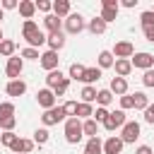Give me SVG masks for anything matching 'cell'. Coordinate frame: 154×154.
<instances>
[{"mask_svg": "<svg viewBox=\"0 0 154 154\" xmlns=\"http://www.w3.org/2000/svg\"><path fill=\"white\" fill-rule=\"evenodd\" d=\"M140 137V123L137 120H128L125 125H123V130H120V140L125 142V144H130V142H135Z\"/></svg>", "mask_w": 154, "mask_h": 154, "instance_id": "5", "label": "cell"}, {"mask_svg": "<svg viewBox=\"0 0 154 154\" xmlns=\"http://www.w3.org/2000/svg\"><path fill=\"white\" fill-rule=\"evenodd\" d=\"M113 55H116V60H130L135 55V46L130 41H118L113 46Z\"/></svg>", "mask_w": 154, "mask_h": 154, "instance_id": "7", "label": "cell"}, {"mask_svg": "<svg viewBox=\"0 0 154 154\" xmlns=\"http://www.w3.org/2000/svg\"><path fill=\"white\" fill-rule=\"evenodd\" d=\"M108 113H111V111H108V108H103V106H99V108H96V111H94V116H91V118H94V120H96V123H103V120H106V118H108Z\"/></svg>", "mask_w": 154, "mask_h": 154, "instance_id": "38", "label": "cell"}, {"mask_svg": "<svg viewBox=\"0 0 154 154\" xmlns=\"http://www.w3.org/2000/svg\"><path fill=\"white\" fill-rule=\"evenodd\" d=\"M2 17H5V12H2V7H0V19H2Z\"/></svg>", "mask_w": 154, "mask_h": 154, "instance_id": "52", "label": "cell"}, {"mask_svg": "<svg viewBox=\"0 0 154 154\" xmlns=\"http://www.w3.org/2000/svg\"><path fill=\"white\" fill-rule=\"evenodd\" d=\"M132 99H135V108H137V111H147L149 99H147V94H144V91H135V94H132Z\"/></svg>", "mask_w": 154, "mask_h": 154, "instance_id": "28", "label": "cell"}, {"mask_svg": "<svg viewBox=\"0 0 154 154\" xmlns=\"http://www.w3.org/2000/svg\"><path fill=\"white\" fill-rule=\"evenodd\" d=\"M108 89H111L113 96H125V94H128V79H125V77H113Z\"/></svg>", "mask_w": 154, "mask_h": 154, "instance_id": "13", "label": "cell"}, {"mask_svg": "<svg viewBox=\"0 0 154 154\" xmlns=\"http://www.w3.org/2000/svg\"><path fill=\"white\" fill-rule=\"evenodd\" d=\"M14 51H17V43H14V41L5 38V41L0 43V55H5V58H12V55H14Z\"/></svg>", "mask_w": 154, "mask_h": 154, "instance_id": "29", "label": "cell"}, {"mask_svg": "<svg viewBox=\"0 0 154 154\" xmlns=\"http://www.w3.org/2000/svg\"><path fill=\"white\" fill-rule=\"evenodd\" d=\"M113 63H116V60H113V53H111V51H101V53H99V67H101V70L113 67Z\"/></svg>", "mask_w": 154, "mask_h": 154, "instance_id": "26", "label": "cell"}, {"mask_svg": "<svg viewBox=\"0 0 154 154\" xmlns=\"http://www.w3.org/2000/svg\"><path fill=\"white\" fill-rule=\"evenodd\" d=\"M34 144H36L34 140H24V137H19V140L12 144V152H14V154H29V152L34 149Z\"/></svg>", "mask_w": 154, "mask_h": 154, "instance_id": "16", "label": "cell"}, {"mask_svg": "<svg viewBox=\"0 0 154 154\" xmlns=\"http://www.w3.org/2000/svg\"><path fill=\"white\" fill-rule=\"evenodd\" d=\"M5 91H7L10 96H22V94L26 91V82H22V79H10L7 87H5Z\"/></svg>", "mask_w": 154, "mask_h": 154, "instance_id": "14", "label": "cell"}, {"mask_svg": "<svg viewBox=\"0 0 154 154\" xmlns=\"http://www.w3.org/2000/svg\"><path fill=\"white\" fill-rule=\"evenodd\" d=\"M34 12H36V2H31V0H22V2H19V14L24 17V22L31 19Z\"/></svg>", "mask_w": 154, "mask_h": 154, "instance_id": "21", "label": "cell"}, {"mask_svg": "<svg viewBox=\"0 0 154 154\" xmlns=\"http://www.w3.org/2000/svg\"><path fill=\"white\" fill-rule=\"evenodd\" d=\"M0 137H2V130H0Z\"/></svg>", "mask_w": 154, "mask_h": 154, "instance_id": "54", "label": "cell"}, {"mask_svg": "<svg viewBox=\"0 0 154 154\" xmlns=\"http://www.w3.org/2000/svg\"><path fill=\"white\" fill-rule=\"evenodd\" d=\"M84 154H103V142H101L99 137L87 140V144H84Z\"/></svg>", "mask_w": 154, "mask_h": 154, "instance_id": "20", "label": "cell"}, {"mask_svg": "<svg viewBox=\"0 0 154 154\" xmlns=\"http://www.w3.org/2000/svg\"><path fill=\"white\" fill-rule=\"evenodd\" d=\"M63 108H65L67 118H75L77 116V101H67V103H63Z\"/></svg>", "mask_w": 154, "mask_h": 154, "instance_id": "42", "label": "cell"}, {"mask_svg": "<svg viewBox=\"0 0 154 154\" xmlns=\"http://www.w3.org/2000/svg\"><path fill=\"white\" fill-rule=\"evenodd\" d=\"M19 55H22V58H26V60H41L38 51H36V48H29V46H26V48H22V53H19Z\"/></svg>", "mask_w": 154, "mask_h": 154, "instance_id": "36", "label": "cell"}, {"mask_svg": "<svg viewBox=\"0 0 154 154\" xmlns=\"http://www.w3.org/2000/svg\"><path fill=\"white\" fill-rule=\"evenodd\" d=\"M14 116V103L12 101H5V103H0V120H5V118H12Z\"/></svg>", "mask_w": 154, "mask_h": 154, "instance_id": "33", "label": "cell"}, {"mask_svg": "<svg viewBox=\"0 0 154 154\" xmlns=\"http://www.w3.org/2000/svg\"><path fill=\"white\" fill-rule=\"evenodd\" d=\"M140 22H142V26H149V24H154V12H152V10L142 12V14H140Z\"/></svg>", "mask_w": 154, "mask_h": 154, "instance_id": "43", "label": "cell"}, {"mask_svg": "<svg viewBox=\"0 0 154 154\" xmlns=\"http://www.w3.org/2000/svg\"><path fill=\"white\" fill-rule=\"evenodd\" d=\"M22 70H24V58H19V55L7 58V67H5V72H7L10 79H19Z\"/></svg>", "mask_w": 154, "mask_h": 154, "instance_id": "8", "label": "cell"}, {"mask_svg": "<svg viewBox=\"0 0 154 154\" xmlns=\"http://www.w3.org/2000/svg\"><path fill=\"white\" fill-rule=\"evenodd\" d=\"M46 43H48V51H55V53H58V51L65 46V36H63V31H60V34H48V41H46Z\"/></svg>", "mask_w": 154, "mask_h": 154, "instance_id": "18", "label": "cell"}, {"mask_svg": "<svg viewBox=\"0 0 154 154\" xmlns=\"http://www.w3.org/2000/svg\"><path fill=\"white\" fill-rule=\"evenodd\" d=\"M14 125H17V118H14V116H12V118L0 120V130H2V132H12V130H14Z\"/></svg>", "mask_w": 154, "mask_h": 154, "instance_id": "37", "label": "cell"}, {"mask_svg": "<svg viewBox=\"0 0 154 154\" xmlns=\"http://www.w3.org/2000/svg\"><path fill=\"white\" fill-rule=\"evenodd\" d=\"M53 14L60 17V19H63V17L67 19V17L72 14V12H70V0H55V2H53Z\"/></svg>", "mask_w": 154, "mask_h": 154, "instance_id": "15", "label": "cell"}, {"mask_svg": "<svg viewBox=\"0 0 154 154\" xmlns=\"http://www.w3.org/2000/svg\"><path fill=\"white\" fill-rule=\"evenodd\" d=\"M67 87H70V77H65V79H63V82H60V84H58V87L53 89V94H55V99H58V96H63V94L67 91Z\"/></svg>", "mask_w": 154, "mask_h": 154, "instance_id": "40", "label": "cell"}, {"mask_svg": "<svg viewBox=\"0 0 154 154\" xmlns=\"http://www.w3.org/2000/svg\"><path fill=\"white\" fill-rule=\"evenodd\" d=\"M63 79H65V75H63L60 70H53V72H48V75H46V84H48V89H55Z\"/></svg>", "mask_w": 154, "mask_h": 154, "instance_id": "23", "label": "cell"}, {"mask_svg": "<svg viewBox=\"0 0 154 154\" xmlns=\"http://www.w3.org/2000/svg\"><path fill=\"white\" fill-rule=\"evenodd\" d=\"M2 41H5V38H2V29H0V43H2Z\"/></svg>", "mask_w": 154, "mask_h": 154, "instance_id": "53", "label": "cell"}, {"mask_svg": "<svg viewBox=\"0 0 154 154\" xmlns=\"http://www.w3.org/2000/svg\"><path fill=\"white\" fill-rule=\"evenodd\" d=\"M128 108H135V99H132L130 94L120 96V111H128Z\"/></svg>", "mask_w": 154, "mask_h": 154, "instance_id": "41", "label": "cell"}, {"mask_svg": "<svg viewBox=\"0 0 154 154\" xmlns=\"http://www.w3.org/2000/svg\"><path fill=\"white\" fill-rule=\"evenodd\" d=\"M36 10H41V12H48V14H51L53 2H48V0H38V2H36Z\"/></svg>", "mask_w": 154, "mask_h": 154, "instance_id": "45", "label": "cell"}, {"mask_svg": "<svg viewBox=\"0 0 154 154\" xmlns=\"http://www.w3.org/2000/svg\"><path fill=\"white\" fill-rule=\"evenodd\" d=\"M0 7H2V10H14V7H19V2H17V0H2Z\"/></svg>", "mask_w": 154, "mask_h": 154, "instance_id": "49", "label": "cell"}, {"mask_svg": "<svg viewBox=\"0 0 154 154\" xmlns=\"http://www.w3.org/2000/svg\"><path fill=\"white\" fill-rule=\"evenodd\" d=\"M84 65H79V63H72L70 65V72H67V77L70 79H77V82H82V77H84Z\"/></svg>", "mask_w": 154, "mask_h": 154, "instance_id": "27", "label": "cell"}, {"mask_svg": "<svg viewBox=\"0 0 154 154\" xmlns=\"http://www.w3.org/2000/svg\"><path fill=\"white\" fill-rule=\"evenodd\" d=\"M82 135H84V130H82V120L75 116V118H67L65 120V140L70 142V144H77L79 140H82Z\"/></svg>", "mask_w": 154, "mask_h": 154, "instance_id": "2", "label": "cell"}, {"mask_svg": "<svg viewBox=\"0 0 154 154\" xmlns=\"http://www.w3.org/2000/svg\"><path fill=\"white\" fill-rule=\"evenodd\" d=\"M111 101H113V94H111V89H99V94H96V103L106 108Z\"/></svg>", "mask_w": 154, "mask_h": 154, "instance_id": "31", "label": "cell"}, {"mask_svg": "<svg viewBox=\"0 0 154 154\" xmlns=\"http://www.w3.org/2000/svg\"><path fill=\"white\" fill-rule=\"evenodd\" d=\"M125 123H128V118H125V111H113V113H108V118H106L101 125H103L108 132H113V130H118V128L123 130V125H125Z\"/></svg>", "mask_w": 154, "mask_h": 154, "instance_id": "4", "label": "cell"}, {"mask_svg": "<svg viewBox=\"0 0 154 154\" xmlns=\"http://www.w3.org/2000/svg\"><path fill=\"white\" fill-rule=\"evenodd\" d=\"M22 36L26 38V43H29V48H36V46H43L46 41H48V36L38 29V24L34 22V19H26L24 24H22Z\"/></svg>", "mask_w": 154, "mask_h": 154, "instance_id": "1", "label": "cell"}, {"mask_svg": "<svg viewBox=\"0 0 154 154\" xmlns=\"http://www.w3.org/2000/svg\"><path fill=\"white\" fill-rule=\"evenodd\" d=\"M94 116V108H91V103H77V118H84V120H89Z\"/></svg>", "mask_w": 154, "mask_h": 154, "instance_id": "32", "label": "cell"}, {"mask_svg": "<svg viewBox=\"0 0 154 154\" xmlns=\"http://www.w3.org/2000/svg\"><path fill=\"white\" fill-rule=\"evenodd\" d=\"M137 0H123V7H135Z\"/></svg>", "mask_w": 154, "mask_h": 154, "instance_id": "51", "label": "cell"}, {"mask_svg": "<svg viewBox=\"0 0 154 154\" xmlns=\"http://www.w3.org/2000/svg\"><path fill=\"white\" fill-rule=\"evenodd\" d=\"M113 67H116V75H118V77H128V75L132 72V63H130V60H116Z\"/></svg>", "mask_w": 154, "mask_h": 154, "instance_id": "22", "label": "cell"}, {"mask_svg": "<svg viewBox=\"0 0 154 154\" xmlns=\"http://www.w3.org/2000/svg\"><path fill=\"white\" fill-rule=\"evenodd\" d=\"M48 137H51V135H48V130H46V128H38V130L34 132V142H36V144H46V142H48Z\"/></svg>", "mask_w": 154, "mask_h": 154, "instance_id": "35", "label": "cell"}, {"mask_svg": "<svg viewBox=\"0 0 154 154\" xmlns=\"http://www.w3.org/2000/svg\"><path fill=\"white\" fill-rule=\"evenodd\" d=\"M125 147V142L120 140V135H111L106 142H103V154H120Z\"/></svg>", "mask_w": 154, "mask_h": 154, "instance_id": "12", "label": "cell"}, {"mask_svg": "<svg viewBox=\"0 0 154 154\" xmlns=\"http://www.w3.org/2000/svg\"><path fill=\"white\" fill-rule=\"evenodd\" d=\"M135 154H154V152H152V147H147V144H140V147L135 149Z\"/></svg>", "mask_w": 154, "mask_h": 154, "instance_id": "50", "label": "cell"}, {"mask_svg": "<svg viewBox=\"0 0 154 154\" xmlns=\"http://www.w3.org/2000/svg\"><path fill=\"white\" fill-rule=\"evenodd\" d=\"M17 140H19V137H17L14 132H2V137H0V144H2V147H7V149H12V144H14Z\"/></svg>", "mask_w": 154, "mask_h": 154, "instance_id": "34", "label": "cell"}, {"mask_svg": "<svg viewBox=\"0 0 154 154\" xmlns=\"http://www.w3.org/2000/svg\"><path fill=\"white\" fill-rule=\"evenodd\" d=\"M99 79H101V67H87V70H84V77H82L84 87H87V84L91 87V84L99 82Z\"/></svg>", "mask_w": 154, "mask_h": 154, "instance_id": "19", "label": "cell"}, {"mask_svg": "<svg viewBox=\"0 0 154 154\" xmlns=\"http://www.w3.org/2000/svg\"><path fill=\"white\" fill-rule=\"evenodd\" d=\"M142 84H144V87H154V70H147V72L142 75Z\"/></svg>", "mask_w": 154, "mask_h": 154, "instance_id": "44", "label": "cell"}, {"mask_svg": "<svg viewBox=\"0 0 154 154\" xmlns=\"http://www.w3.org/2000/svg\"><path fill=\"white\" fill-rule=\"evenodd\" d=\"M99 17H101L106 24H108V22H116V17H118V10H101V14H99Z\"/></svg>", "mask_w": 154, "mask_h": 154, "instance_id": "39", "label": "cell"}, {"mask_svg": "<svg viewBox=\"0 0 154 154\" xmlns=\"http://www.w3.org/2000/svg\"><path fill=\"white\" fill-rule=\"evenodd\" d=\"M152 12H154V10H152Z\"/></svg>", "mask_w": 154, "mask_h": 154, "instance_id": "55", "label": "cell"}, {"mask_svg": "<svg viewBox=\"0 0 154 154\" xmlns=\"http://www.w3.org/2000/svg\"><path fill=\"white\" fill-rule=\"evenodd\" d=\"M144 120H147L149 125H154V103L147 106V111H144Z\"/></svg>", "mask_w": 154, "mask_h": 154, "instance_id": "47", "label": "cell"}, {"mask_svg": "<svg viewBox=\"0 0 154 154\" xmlns=\"http://www.w3.org/2000/svg\"><path fill=\"white\" fill-rule=\"evenodd\" d=\"M142 34H144V38H147L149 43H154V24H149V26H142Z\"/></svg>", "mask_w": 154, "mask_h": 154, "instance_id": "46", "label": "cell"}, {"mask_svg": "<svg viewBox=\"0 0 154 154\" xmlns=\"http://www.w3.org/2000/svg\"><path fill=\"white\" fill-rule=\"evenodd\" d=\"M82 130H84V135H89V140H91V137L99 135V123H96L94 118H89V120L82 123Z\"/></svg>", "mask_w": 154, "mask_h": 154, "instance_id": "24", "label": "cell"}, {"mask_svg": "<svg viewBox=\"0 0 154 154\" xmlns=\"http://www.w3.org/2000/svg\"><path fill=\"white\" fill-rule=\"evenodd\" d=\"M130 63H132V67H140V70H152L154 67V55L152 53H147V51H142V53H135L132 58H130Z\"/></svg>", "mask_w": 154, "mask_h": 154, "instance_id": "6", "label": "cell"}, {"mask_svg": "<svg viewBox=\"0 0 154 154\" xmlns=\"http://www.w3.org/2000/svg\"><path fill=\"white\" fill-rule=\"evenodd\" d=\"M36 101H38V106L43 108V111H51V108H55V94H53V89H38V94H36Z\"/></svg>", "mask_w": 154, "mask_h": 154, "instance_id": "10", "label": "cell"}, {"mask_svg": "<svg viewBox=\"0 0 154 154\" xmlns=\"http://www.w3.org/2000/svg\"><path fill=\"white\" fill-rule=\"evenodd\" d=\"M60 120H67V113H65V108L63 106H55V108H51V111H43V116H41V123L48 128V125H58Z\"/></svg>", "mask_w": 154, "mask_h": 154, "instance_id": "3", "label": "cell"}, {"mask_svg": "<svg viewBox=\"0 0 154 154\" xmlns=\"http://www.w3.org/2000/svg\"><path fill=\"white\" fill-rule=\"evenodd\" d=\"M43 24H46V29H48V34H60V17H55L53 12L43 17Z\"/></svg>", "mask_w": 154, "mask_h": 154, "instance_id": "17", "label": "cell"}, {"mask_svg": "<svg viewBox=\"0 0 154 154\" xmlns=\"http://www.w3.org/2000/svg\"><path fill=\"white\" fill-rule=\"evenodd\" d=\"M41 67L43 70H48V72H53V70H58V65H60V58H58V53L55 51H46V53H41Z\"/></svg>", "mask_w": 154, "mask_h": 154, "instance_id": "11", "label": "cell"}, {"mask_svg": "<svg viewBox=\"0 0 154 154\" xmlns=\"http://www.w3.org/2000/svg\"><path fill=\"white\" fill-rule=\"evenodd\" d=\"M87 26H89V31H91V34H103V31H106V22H103L101 17L89 19V24H87Z\"/></svg>", "mask_w": 154, "mask_h": 154, "instance_id": "25", "label": "cell"}, {"mask_svg": "<svg viewBox=\"0 0 154 154\" xmlns=\"http://www.w3.org/2000/svg\"><path fill=\"white\" fill-rule=\"evenodd\" d=\"M101 7L103 10H118L120 5H118V0H101Z\"/></svg>", "mask_w": 154, "mask_h": 154, "instance_id": "48", "label": "cell"}, {"mask_svg": "<svg viewBox=\"0 0 154 154\" xmlns=\"http://www.w3.org/2000/svg\"><path fill=\"white\" fill-rule=\"evenodd\" d=\"M96 94H99L96 87H89V84H87V87L82 89V94H79V96H82V103H91V101H96Z\"/></svg>", "mask_w": 154, "mask_h": 154, "instance_id": "30", "label": "cell"}, {"mask_svg": "<svg viewBox=\"0 0 154 154\" xmlns=\"http://www.w3.org/2000/svg\"><path fill=\"white\" fill-rule=\"evenodd\" d=\"M84 26H87V24H84V17H82L79 12H72V14L65 19V31H67V34H79Z\"/></svg>", "mask_w": 154, "mask_h": 154, "instance_id": "9", "label": "cell"}]
</instances>
